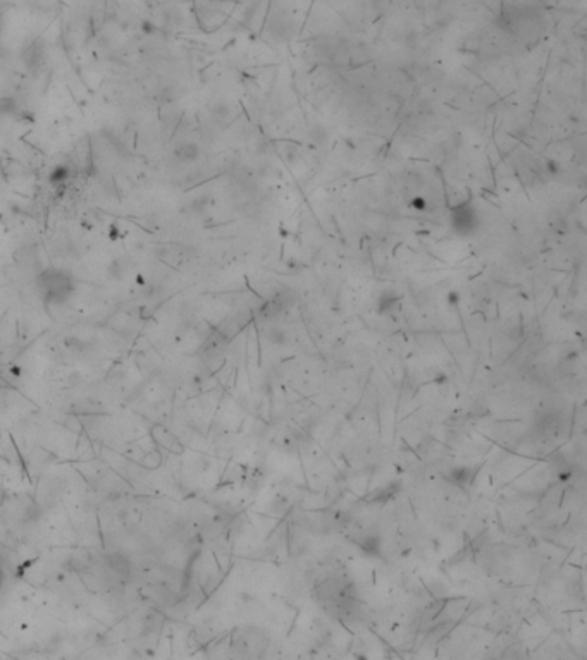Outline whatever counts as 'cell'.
<instances>
[{"label": "cell", "instance_id": "6da1fadb", "mask_svg": "<svg viewBox=\"0 0 587 660\" xmlns=\"http://www.w3.org/2000/svg\"><path fill=\"white\" fill-rule=\"evenodd\" d=\"M40 287L45 292L47 299H52L55 303L64 301V297L69 294L73 289V282L71 277L61 270H47L40 275Z\"/></svg>", "mask_w": 587, "mask_h": 660}, {"label": "cell", "instance_id": "7a4b0ae2", "mask_svg": "<svg viewBox=\"0 0 587 660\" xmlns=\"http://www.w3.org/2000/svg\"><path fill=\"white\" fill-rule=\"evenodd\" d=\"M451 227L460 236H470L479 227V212L470 201L453 206L450 212Z\"/></svg>", "mask_w": 587, "mask_h": 660}, {"label": "cell", "instance_id": "3957f363", "mask_svg": "<svg viewBox=\"0 0 587 660\" xmlns=\"http://www.w3.org/2000/svg\"><path fill=\"white\" fill-rule=\"evenodd\" d=\"M176 157L178 160L184 162V164H191L200 157V146L193 141H184L176 148Z\"/></svg>", "mask_w": 587, "mask_h": 660}, {"label": "cell", "instance_id": "277c9868", "mask_svg": "<svg viewBox=\"0 0 587 660\" xmlns=\"http://www.w3.org/2000/svg\"><path fill=\"white\" fill-rule=\"evenodd\" d=\"M310 141H314L317 146H326L329 141V131L322 124H315L309 133Z\"/></svg>", "mask_w": 587, "mask_h": 660}, {"label": "cell", "instance_id": "5b68a950", "mask_svg": "<svg viewBox=\"0 0 587 660\" xmlns=\"http://www.w3.org/2000/svg\"><path fill=\"white\" fill-rule=\"evenodd\" d=\"M396 303H398V296L393 294V292H384V294L379 297V303H377L379 313H387V311L395 310Z\"/></svg>", "mask_w": 587, "mask_h": 660}, {"label": "cell", "instance_id": "8992f818", "mask_svg": "<svg viewBox=\"0 0 587 660\" xmlns=\"http://www.w3.org/2000/svg\"><path fill=\"white\" fill-rule=\"evenodd\" d=\"M269 339H270V342H274V344L283 346L284 342H286V334H284L281 328H270Z\"/></svg>", "mask_w": 587, "mask_h": 660}, {"label": "cell", "instance_id": "52a82bcc", "mask_svg": "<svg viewBox=\"0 0 587 660\" xmlns=\"http://www.w3.org/2000/svg\"><path fill=\"white\" fill-rule=\"evenodd\" d=\"M410 206H412L413 210L424 212V210L427 208V201H426V198H424V196L417 194V196H413L412 200H410Z\"/></svg>", "mask_w": 587, "mask_h": 660}, {"label": "cell", "instance_id": "ba28073f", "mask_svg": "<svg viewBox=\"0 0 587 660\" xmlns=\"http://www.w3.org/2000/svg\"><path fill=\"white\" fill-rule=\"evenodd\" d=\"M468 478H470V471H468V468H458L457 471L453 473V480L458 482V483L468 482Z\"/></svg>", "mask_w": 587, "mask_h": 660}, {"label": "cell", "instance_id": "9c48e42d", "mask_svg": "<svg viewBox=\"0 0 587 660\" xmlns=\"http://www.w3.org/2000/svg\"><path fill=\"white\" fill-rule=\"evenodd\" d=\"M229 107L226 103H219L217 107H214V114H217L219 117H228L229 115Z\"/></svg>", "mask_w": 587, "mask_h": 660}, {"label": "cell", "instance_id": "30bf717a", "mask_svg": "<svg viewBox=\"0 0 587 660\" xmlns=\"http://www.w3.org/2000/svg\"><path fill=\"white\" fill-rule=\"evenodd\" d=\"M546 170L551 174V175H556L558 172H560V165H558V162H554V160H548L546 162Z\"/></svg>", "mask_w": 587, "mask_h": 660}]
</instances>
